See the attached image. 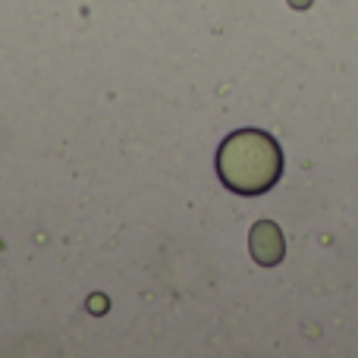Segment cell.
<instances>
[{
	"instance_id": "obj_1",
	"label": "cell",
	"mask_w": 358,
	"mask_h": 358,
	"mask_svg": "<svg viewBox=\"0 0 358 358\" xmlns=\"http://www.w3.org/2000/svg\"><path fill=\"white\" fill-rule=\"evenodd\" d=\"M217 173L227 189L239 195H261L273 189L283 173V151L261 129L233 132L217 151Z\"/></svg>"
},
{
	"instance_id": "obj_2",
	"label": "cell",
	"mask_w": 358,
	"mask_h": 358,
	"mask_svg": "<svg viewBox=\"0 0 358 358\" xmlns=\"http://www.w3.org/2000/svg\"><path fill=\"white\" fill-rule=\"evenodd\" d=\"M248 245H252V258L258 261L261 267H273L283 261L286 255V242L283 233L273 220H261L252 227V236H248Z\"/></svg>"
},
{
	"instance_id": "obj_3",
	"label": "cell",
	"mask_w": 358,
	"mask_h": 358,
	"mask_svg": "<svg viewBox=\"0 0 358 358\" xmlns=\"http://www.w3.org/2000/svg\"><path fill=\"white\" fill-rule=\"evenodd\" d=\"M311 0H292V6H308Z\"/></svg>"
}]
</instances>
